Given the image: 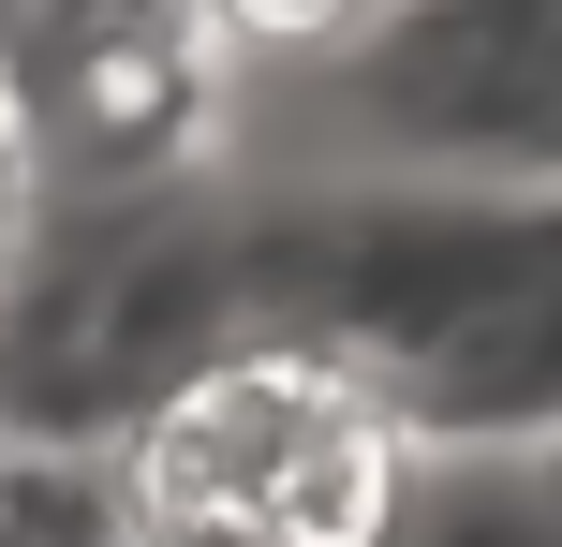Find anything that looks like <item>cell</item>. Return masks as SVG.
I'll list each match as a JSON object with an SVG mask.
<instances>
[{"instance_id": "obj_5", "label": "cell", "mask_w": 562, "mask_h": 547, "mask_svg": "<svg viewBox=\"0 0 562 547\" xmlns=\"http://www.w3.org/2000/svg\"><path fill=\"white\" fill-rule=\"evenodd\" d=\"M548 459H562V444H548Z\"/></svg>"}, {"instance_id": "obj_4", "label": "cell", "mask_w": 562, "mask_h": 547, "mask_svg": "<svg viewBox=\"0 0 562 547\" xmlns=\"http://www.w3.org/2000/svg\"><path fill=\"white\" fill-rule=\"evenodd\" d=\"M15 15H30V0H0V30H15Z\"/></svg>"}, {"instance_id": "obj_2", "label": "cell", "mask_w": 562, "mask_h": 547, "mask_svg": "<svg viewBox=\"0 0 562 547\" xmlns=\"http://www.w3.org/2000/svg\"><path fill=\"white\" fill-rule=\"evenodd\" d=\"M400 414L445 444H562V193H518L504 266L445 341L400 371Z\"/></svg>"}, {"instance_id": "obj_3", "label": "cell", "mask_w": 562, "mask_h": 547, "mask_svg": "<svg viewBox=\"0 0 562 547\" xmlns=\"http://www.w3.org/2000/svg\"><path fill=\"white\" fill-rule=\"evenodd\" d=\"M30 252H45V148H30V104H15V75H0V311H15Z\"/></svg>"}, {"instance_id": "obj_1", "label": "cell", "mask_w": 562, "mask_h": 547, "mask_svg": "<svg viewBox=\"0 0 562 547\" xmlns=\"http://www.w3.org/2000/svg\"><path fill=\"white\" fill-rule=\"evenodd\" d=\"M119 547H415L429 430L340 341H223L104 430Z\"/></svg>"}]
</instances>
